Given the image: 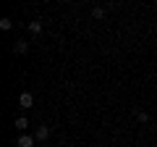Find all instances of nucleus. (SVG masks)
Returning <instances> with one entry per match:
<instances>
[{
	"instance_id": "obj_1",
	"label": "nucleus",
	"mask_w": 157,
	"mask_h": 147,
	"mask_svg": "<svg viewBox=\"0 0 157 147\" xmlns=\"http://www.w3.org/2000/svg\"><path fill=\"white\" fill-rule=\"evenodd\" d=\"M18 108H24V110L34 108V95H32V92H21V97H18Z\"/></svg>"
},
{
	"instance_id": "obj_2",
	"label": "nucleus",
	"mask_w": 157,
	"mask_h": 147,
	"mask_svg": "<svg viewBox=\"0 0 157 147\" xmlns=\"http://www.w3.org/2000/svg\"><path fill=\"white\" fill-rule=\"evenodd\" d=\"M34 145H37V139H34L32 134H21L16 139V147H34Z\"/></svg>"
},
{
	"instance_id": "obj_3",
	"label": "nucleus",
	"mask_w": 157,
	"mask_h": 147,
	"mask_svg": "<svg viewBox=\"0 0 157 147\" xmlns=\"http://www.w3.org/2000/svg\"><path fill=\"white\" fill-rule=\"evenodd\" d=\"M34 139H37V142L50 139V126H37V134H34Z\"/></svg>"
},
{
	"instance_id": "obj_4",
	"label": "nucleus",
	"mask_w": 157,
	"mask_h": 147,
	"mask_svg": "<svg viewBox=\"0 0 157 147\" xmlns=\"http://www.w3.org/2000/svg\"><path fill=\"white\" fill-rule=\"evenodd\" d=\"M29 32H32V34H39V32H42V21H29Z\"/></svg>"
},
{
	"instance_id": "obj_5",
	"label": "nucleus",
	"mask_w": 157,
	"mask_h": 147,
	"mask_svg": "<svg viewBox=\"0 0 157 147\" xmlns=\"http://www.w3.org/2000/svg\"><path fill=\"white\" fill-rule=\"evenodd\" d=\"M16 129H18V131H24V129H29V121L24 118V116H18V118H16Z\"/></svg>"
},
{
	"instance_id": "obj_6",
	"label": "nucleus",
	"mask_w": 157,
	"mask_h": 147,
	"mask_svg": "<svg viewBox=\"0 0 157 147\" xmlns=\"http://www.w3.org/2000/svg\"><path fill=\"white\" fill-rule=\"evenodd\" d=\"M136 118H139V124H149V113H144V110H136Z\"/></svg>"
},
{
	"instance_id": "obj_7",
	"label": "nucleus",
	"mask_w": 157,
	"mask_h": 147,
	"mask_svg": "<svg viewBox=\"0 0 157 147\" xmlns=\"http://www.w3.org/2000/svg\"><path fill=\"white\" fill-rule=\"evenodd\" d=\"M11 26H13V18H8V16H6V18H0V29H6V32H8Z\"/></svg>"
},
{
	"instance_id": "obj_8",
	"label": "nucleus",
	"mask_w": 157,
	"mask_h": 147,
	"mask_svg": "<svg viewBox=\"0 0 157 147\" xmlns=\"http://www.w3.org/2000/svg\"><path fill=\"white\" fill-rule=\"evenodd\" d=\"M92 16H94V18H105V8H102V6L92 8Z\"/></svg>"
},
{
	"instance_id": "obj_9",
	"label": "nucleus",
	"mask_w": 157,
	"mask_h": 147,
	"mask_svg": "<svg viewBox=\"0 0 157 147\" xmlns=\"http://www.w3.org/2000/svg\"><path fill=\"white\" fill-rule=\"evenodd\" d=\"M29 50V42H16V53H26Z\"/></svg>"
}]
</instances>
